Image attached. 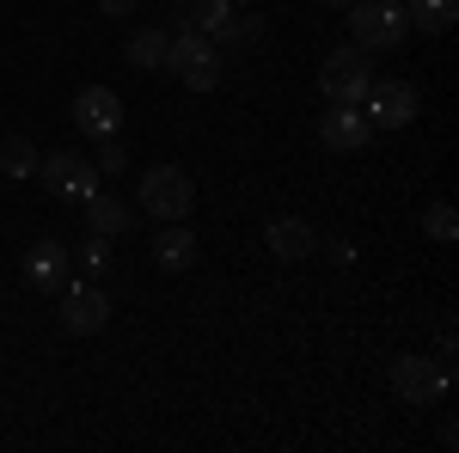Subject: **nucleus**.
<instances>
[{"mask_svg":"<svg viewBox=\"0 0 459 453\" xmlns=\"http://www.w3.org/2000/svg\"><path fill=\"white\" fill-rule=\"evenodd\" d=\"M110 325V301L99 294V282H68L62 288V331L68 337H99Z\"/></svg>","mask_w":459,"mask_h":453,"instance_id":"6e6552de","label":"nucleus"},{"mask_svg":"<svg viewBox=\"0 0 459 453\" xmlns=\"http://www.w3.org/2000/svg\"><path fill=\"white\" fill-rule=\"evenodd\" d=\"M92 166H99V178L129 172V147H123V135H99V153H92Z\"/></svg>","mask_w":459,"mask_h":453,"instance_id":"aec40b11","label":"nucleus"},{"mask_svg":"<svg viewBox=\"0 0 459 453\" xmlns=\"http://www.w3.org/2000/svg\"><path fill=\"white\" fill-rule=\"evenodd\" d=\"M264 240H270V251H276V264H307V257L318 251L313 221H300V214H276Z\"/></svg>","mask_w":459,"mask_h":453,"instance_id":"f8f14e48","label":"nucleus"},{"mask_svg":"<svg viewBox=\"0 0 459 453\" xmlns=\"http://www.w3.org/2000/svg\"><path fill=\"white\" fill-rule=\"evenodd\" d=\"M233 0H178V31H203L214 37V43H227V31H233Z\"/></svg>","mask_w":459,"mask_h":453,"instance_id":"ddd939ff","label":"nucleus"},{"mask_svg":"<svg viewBox=\"0 0 459 453\" xmlns=\"http://www.w3.org/2000/svg\"><path fill=\"white\" fill-rule=\"evenodd\" d=\"M166 68L190 86V92H214L221 86V43L214 37H203V31H178L172 37V49H166Z\"/></svg>","mask_w":459,"mask_h":453,"instance_id":"7ed1b4c3","label":"nucleus"},{"mask_svg":"<svg viewBox=\"0 0 459 453\" xmlns=\"http://www.w3.org/2000/svg\"><path fill=\"white\" fill-rule=\"evenodd\" d=\"M68 270H74V251L62 240H37L25 251V282H31L37 294H62L68 288Z\"/></svg>","mask_w":459,"mask_h":453,"instance_id":"9d476101","label":"nucleus"},{"mask_svg":"<svg viewBox=\"0 0 459 453\" xmlns=\"http://www.w3.org/2000/svg\"><path fill=\"white\" fill-rule=\"evenodd\" d=\"M135 6H142V0H99V13H110V19H129Z\"/></svg>","mask_w":459,"mask_h":453,"instance_id":"b1692460","label":"nucleus"},{"mask_svg":"<svg viewBox=\"0 0 459 453\" xmlns=\"http://www.w3.org/2000/svg\"><path fill=\"white\" fill-rule=\"evenodd\" d=\"M417 86L411 80H368V92H361V117L374 123V129H404V123H417Z\"/></svg>","mask_w":459,"mask_h":453,"instance_id":"0eeeda50","label":"nucleus"},{"mask_svg":"<svg viewBox=\"0 0 459 453\" xmlns=\"http://www.w3.org/2000/svg\"><path fill=\"white\" fill-rule=\"evenodd\" d=\"M37 178H43V190L62 196V203H86V196L99 190V166H92L86 153H74V147L43 153V160H37Z\"/></svg>","mask_w":459,"mask_h":453,"instance_id":"423d86ee","label":"nucleus"},{"mask_svg":"<svg viewBox=\"0 0 459 453\" xmlns=\"http://www.w3.org/2000/svg\"><path fill=\"white\" fill-rule=\"evenodd\" d=\"M74 264H80V276H86V282L110 276V264H117V257H110V240H105V233H92V240L74 251Z\"/></svg>","mask_w":459,"mask_h":453,"instance_id":"6ab92c4d","label":"nucleus"},{"mask_svg":"<svg viewBox=\"0 0 459 453\" xmlns=\"http://www.w3.org/2000/svg\"><path fill=\"white\" fill-rule=\"evenodd\" d=\"M318 141H325L331 153H361V147L374 141V123L361 117V105H331L318 117Z\"/></svg>","mask_w":459,"mask_h":453,"instance_id":"9b49d317","label":"nucleus"},{"mask_svg":"<svg viewBox=\"0 0 459 453\" xmlns=\"http://www.w3.org/2000/svg\"><path fill=\"white\" fill-rule=\"evenodd\" d=\"M37 153L31 147V135H6L0 141V178H37Z\"/></svg>","mask_w":459,"mask_h":453,"instance_id":"a211bd4d","label":"nucleus"},{"mask_svg":"<svg viewBox=\"0 0 459 453\" xmlns=\"http://www.w3.org/2000/svg\"><path fill=\"white\" fill-rule=\"evenodd\" d=\"M80 209H86V233H105V240L129 233V221H135V214H129V203H123V196H110V190H92Z\"/></svg>","mask_w":459,"mask_h":453,"instance_id":"4468645a","label":"nucleus"},{"mask_svg":"<svg viewBox=\"0 0 459 453\" xmlns=\"http://www.w3.org/2000/svg\"><path fill=\"white\" fill-rule=\"evenodd\" d=\"M368 80H374V56H368L361 43H337V49H325L318 86H325V99H331V105H361Z\"/></svg>","mask_w":459,"mask_h":453,"instance_id":"f03ea898","label":"nucleus"},{"mask_svg":"<svg viewBox=\"0 0 459 453\" xmlns=\"http://www.w3.org/2000/svg\"><path fill=\"white\" fill-rule=\"evenodd\" d=\"M435 349H441V362H454V349H459V337H454V318H441V331H435Z\"/></svg>","mask_w":459,"mask_h":453,"instance_id":"5701e85b","label":"nucleus"},{"mask_svg":"<svg viewBox=\"0 0 459 453\" xmlns=\"http://www.w3.org/2000/svg\"><path fill=\"white\" fill-rule=\"evenodd\" d=\"M318 251H325L337 270H343V264H355V245H350V240H318Z\"/></svg>","mask_w":459,"mask_h":453,"instance_id":"4be33fe9","label":"nucleus"},{"mask_svg":"<svg viewBox=\"0 0 459 453\" xmlns=\"http://www.w3.org/2000/svg\"><path fill=\"white\" fill-rule=\"evenodd\" d=\"M325 6H337V13H343V6H350V0H325Z\"/></svg>","mask_w":459,"mask_h":453,"instance_id":"393cba45","label":"nucleus"},{"mask_svg":"<svg viewBox=\"0 0 459 453\" xmlns=\"http://www.w3.org/2000/svg\"><path fill=\"white\" fill-rule=\"evenodd\" d=\"M350 43H361L368 56H386L411 37V19H404V0H350Z\"/></svg>","mask_w":459,"mask_h":453,"instance_id":"f257e3e1","label":"nucleus"},{"mask_svg":"<svg viewBox=\"0 0 459 453\" xmlns=\"http://www.w3.org/2000/svg\"><path fill=\"white\" fill-rule=\"evenodd\" d=\"M423 233H429V240H441V245L454 240V233H459L454 203H429V209H423Z\"/></svg>","mask_w":459,"mask_h":453,"instance_id":"412c9836","label":"nucleus"},{"mask_svg":"<svg viewBox=\"0 0 459 453\" xmlns=\"http://www.w3.org/2000/svg\"><path fill=\"white\" fill-rule=\"evenodd\" d=\"M153 257H160V270H190V264H196V233H190L184 221H160Z\"/></svg>","mask_w":459,"mask_h":453,"instance_id":"2eb2a0df","label":"nucleus"},{"mask_svg":"<svg viewBox=\"0 0 459 453\" xmlns=\"http://www.w3.org/2000/svg\"><path fill=\"white\" fill-rule=\"evenodd\" d=\"M404 19H411V31L441 37V31H454L459 0H404Z\"/></svg>","mask_w":459,"mask_h":453,"instance_id":"f3484780","label":"nucleus"},{"mask_svg":"<svg viewBox=\"0 0 459 453\" xmlns=\"http://www.w3.org/2000/svg\"><path fill=\"white\" fill-rule=\"evenodd\" d=\"M196 209V184L184 166H147L142 172V214L153 221H184Z\"/></svg>","mask_w":459,"mask_h":453,"instance_id":"39448f33","label":"nucleus"},{"mask_svg":"<svg viewBox=\"0 0 459 453\" xmlns=\"http://www.w3.org/2000/svg\"><path fill=\"white\" fill-rule=\"evenodd\" d=\"M74 129L80 135H117L123 129V99L110 92V86H80L74 92Z\"/></svg>","mask_w":459,"mask_h":453,"instance_id":"1a4fd4ad","label":"nucleus"},{"mask_svg":"<svg viewBox=\"0 0 459 453\" xmlns=\"http://www.w3.org/2000/svg\"><path fill=\"white\" fill-rule=\"evenodd\" d=\"M233 6H251V0H233Z\"/></svg>","mask_w":459,"mask_h":453,"instance_id":"a878e982","label":"nucleus"},{"mask_svg":"<svg viewBox=\"0 0 459 453\" xmlns=\"http://www.w3.org/2000/svg\"><path fill=\"white\" fill-rule=\"evenodd\" d=\"M392 392H398L404 405L429 411V405H441V398L454 392V368H447V362H429V355H398V362H392Z\"/></svg>","mask_w":459,"mask_h":453,"instance_id":"20e7f679","label":"nucleus"},{"mask_svg":"<svg viewBox=\"0 0 459 453\" xmlns=\"http://www.w3.org/2000/svg\"><path fill=\"white\" fill-rule=\"evenodd\" d=\"M166 49H172V31H160V25H142V31L123 43L129 68H142V74H160V68H166Z\"/></svg>","mask_w":459,"mask_h":453,"instance_id":"dca6fc26","label":"nucleus"}]
</instances>
